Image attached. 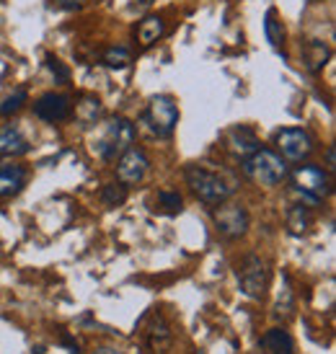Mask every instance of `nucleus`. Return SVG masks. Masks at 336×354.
<instances>
[{"instance_id": "obj_1", "label": "nucleus", "mask_w": 336, "mask_h": 354, "mask_svg": "<svg viewBox=\"0 0 336 354\" xmlns=\"http://www.w3.org/2000/svg\"><path fill=\"white\" fill-rule=\"evenodd\" d=\"M243 174L261 187H277L287 178V160L269 148H259L243 158Z\"/></svg>"}, {"instance_id": "obj_2", "label": "nucleus", "mask_w": 336, "mask_h": 354, "mask_svg": "<svg viewBox=\"0 0 336 354\" xmlns=\"http://www.w3.org/2000/svg\"><path fill=\"white\" fill-rule=\"evenodd\" d=\"M135 145V124L124 117L111 119L104 127L101 138L91 145V150L101 158V160H117L122 153H127Z\"/></svg>"}, {"instance_id": "obj_3", "label": "nucleus", "mask_w": 336, "mask_h": 354, "mask_svg": "<svg viewBox=\"0 0 336 354\" xmlns=\"http://www.w3.org/2000/svg\"><path fill=\"white\" fill-rule=\"evenodd\" d=\"M142 124L156 135V138L166 140L174 135V129L178 124V104L174 96L168 93H160V96H153L150 104L142 111Z\"/></svg>"}, {"instance_id": "obj_4", "label": "nucleus", "mask_w": 336, "mask_h": 354, "mask_svg": "<svg viewBox=\"0 0 336 354\" xmlns=\"http://www.w3.org/2000/svg\"><path fill=\"white\" fill-rule=\"evenodd\" d=\"M189 189L207 205H220L233 194V187H227L225 178L218 176L215 171H207L205 166H187L184 171Z\"/></svg>"}, {"instance_id": "obj_5", "label": "nucleus", "mask_w": 336, "mask_h": 354, "mask_svg": "<svg viewBox=\"0 0 336 354\" xmlns=\"http://www.w3.org/2000/svg\"><path fill=\"white\" fill-rule=\"evenodd\" d=\"M292 184H295V192L303 197L306 205H318L321 199H326L331 194L328 174L318 166H300L292 174Z\"/></svg>"}, {"instance_id": "obj_6", "label": "nucleus", "mask_w": 336, "mask_h": 354, "mask_svg": "<svg viewBox=\"0 0 336 354\" xmlns=\"http://www.w3.org/2000/svg\"><path fill=\"white\" fill-rule=\"evenodd\" d=\"M238 285H241V292L251 300H261L264 292H267L269 285V272L267 264L259 259V256H246L241 266H238Z\"/></svg>"}, {"instance_id": "obj_7", "label": "nucleus", "mask_w": 336, "mask_h": 354, "mask_svg": "<svg viewBox=\"0 0 336 354\" xmlns=\"http://www.w3.org/2000/svg\"><path fill=\"white\" fill-rule=\"evenodd\" d=\"M274 145H277L279 156L285 158V160H292V163L306 160L313 153V138L300 127L279 129L277 138H274Z\"/></svg>"}, {"instance_id": "obj_8", "label": "nucleus", "mask_w": 336, "mask_h": 354, "mask_svg": "<svg viewBox=\"0 0 336 354\" xmlns=\"http://www.w3.org/2000/svg\"><path fill=\"white\" fill-rule=\"evenodd\" d=\"M212 220H215V227H218V233L223 238L236 241V238L246 236L248 212L241 205H225V202H220V207L212 212Z\"/></svg>"}, {"instance_id": "obj_9", "label": "nucleus", "mask_w": 336, "mask_h": 354, "mask_svg": "<svg viewBox=\"0 0 336 354\" xmlns=\"http://www.w3.org/2000/svg\"><path fill=\"white\" fill-rule=\"evenodd\" d=\"M150 168V160L148 156L138 150L135 145L127 150V153H122L119 156V163H117V178L119 184H124V187H132V184H140L145 174H148Z\"/></svg>"}, {"instance_id": "obj_10", "label": "nucleus", "mask_w": 336, "mask_h": 354, "mask_svg": "<svg viewBox=\"0 0 336 354\" xmlns=\"http://www.w3.org/2000/svg\"><path fill=\"white\" fill-rule=\"evenodd\" d=\"M34 114L44 122H65L73 114V104L65 93H44L37 104H34Z\"/></svg>"}, {"instance_id": "obj_11", "label": "nucleus", "mask_w": 336, "mask_h": 354, "mask_svg": "<svg viewBox=\"0 0 336 354\" xmlns=\"http://www.w3.org/2000/svg\"><path fill=\"white\" fill-rule=\"evenodd\" d=\"M171 342H174V331H171L168 321L160 313H153L148 326H145V344H148V349L160 354L171 346Z\"/></svg>"}, {"instance_id": "obj_12", "label": "nucleus", "mask_w": 336, "mask_h": 354, "mask_svg": "<svg viewBox=\"0 0 336 354\" xmlns=\"http://www.w3.org/2000/svg\"><path fill=\"white\" fill-rule=\"evenodd\" d=\"M225 142H227V148H230V153L238 158H248L251 153L259 150V138L254 135V129L243 127V124L227 129Z\"/></svg>"}, {"instance_id": "obj_13", "label": "nucleus", "mask_w": 336, "mask_h": 354, "mask_svg": "<svg viewBox=\"0 0 336 354\" xmlns=\"http://www.w3.org/2000/svg\"><path fill=\"white\" fill-rule=\"evenodd\" d=\"M29 153V142L16 127L0 129V158H16Z\"/></svg>"}, {"instance_id": "obj_14", "label": "nucleus", "mask_w": 336, "mask_h": 354, "mask_svg": "<svg viewBox=\"0 0 336 354\" xmlns=\"http://www.w3.org/2000/svg\"><path fill=\"white\" fill-rule=\"evenodd\" d=\"M26 184V168L21 166H6L0 168V199L19 194Z\"/></svg>"}, {"instance_id": "obj_15", "label": "nucleus", "mask_w": 336, "mask_h": 354, "mask_svg": "<svg viewBox=\"0 0 336 354\" xmlns=\"http://www.w3.org/2000/svg\"><path fill=\"white\" fill-rule=\"evenodd\" d=\"M261 349L267 354H295V342L285 328H272L261 336Z\"/></svg>"}, {"instance_id": "obj_16", "label": "nucleus", "mask_w": 336, "mask_h": 354, "mask_svg": "<svg viewBox=\"0 0 336 354\" xmlns=\"http://www.w3.org/2000/svg\"><path fill=\"white\" fill-rule=\"evenodd\" d=\"M166 34V21L160 19V16H145V19L140 21L138 26V41L142 47H150V44H156Z\"/></svg>"}, {"instance_id": "obj_17", "label": "nucleus", "mask_w": 336, "mask_h": 354, "mask_svg": "<svg viewBox=\"0 0 336 354\" xmlns=\"http://www.w3.org/2000/svg\"><path fill=\"white\" fill-rule=\"evenodd\" d=\"M310 225H313V215H310V209L306 205H295L287 212V230L292 236H306Z\"/></svg>"}, {"instance_id": "obj_18", "label": "nucleus", "mask_w": 336, "mask_h": 354, "mask_svg": "<svg viewBox=\"0 0 336 354\" xmlns=\"http://www.w3.org/2000/svg\"><path fill=\"white\" fill-rule=\"evenodd\" d=\"M328 57H331V50H328L324 41H308L306 44L303 59H306V68L310 70V73L324 70V65L328 62Z\"/></svg>"}, {"instance_id": "obj_19", "label": "nucleus", "mask_w": 336, "mask_h": 354, "mask_svg": "<svg viewBox=\"0 0 336 354\" xmlns=\"http://www.w3.org/2000/svg\"><path fill=\"white\" fill-rule=\"evenodd\" d=\"M264 34H267V41L274 50H279L285 44V24L279 19L277 8L267 10V16H264Z\"/></svg>"}, {"instance_id": "obj_20", "label": "nucleus", "mask_w": 336, "mask_h": 354, "mask_svg": "<svg viewBox=\"0 0 336 354\" xmlns=\"http://www.w3.org/2000/svg\"><path fill=\"white\" fill-rule=\"evenodd\" d=\"M101 62H104L106 68H111V70H124L129 62H132V52H129L127 47L117 44V47H109V50L104 52Z\"/></svg>"}, {"instance_id": "obj_21", "label": "nucleus", "mask_w": 336, "mask_h": 354, "mask_svg": "<svg viewBox=\"0 0 336 354\" xmlns=\"http://www.w3.org/2000/svg\"><path fill=\"white\" fill-rule=\"evenodd\" d=\"M26 101H29V93H26V88H19V91H13V93H8L6 99L0 101V117H10V114L21 111Z\"/></svg>"}, {"instance_id": "obj_22", "label": "nucleus", "mask_w": 336, "mask_h": 354, "mask_svg": "<svg viewBox=\"0 0 336 354\" xmlns=\"http://www.w3.org/2000/svg\"><path fill=\"white\" fill-rule=\"evenodd\" d=\"M101 114V101L96 96H83V101L78 104V117L83 124H93Z\"/></svg>"}, {"instance_id": "obj_23", "label": "nucleus", "mask_w": 336, "mask_h": 354, "mask_svg": "<svg viewBox=\"0 0 336 354\" xmlns=\"http://www.w3.org/2000/svg\"><path fill=\"white\" fill-rule=\"evenodd\" d=\"M101 199H104V205L106 207H119L127 202V187L124 184H106V187L101 189Z\"/></svg>"}, {"instance_id": "obj_24", "label": "nucleus", "mask_w": 336, "mask_h": 354, "mask_svg": "<svg viewBox=\"0 0 336 354\" xmlns=\"http://www.w3.org/2000/svg\"><path fill=\"white\" fill-rule=\"evenodd\" d=\"M181 205H184V199H181V194H178V192H171V189H163V192H158L160 212H166V215H176V212H181Z\"/></svg>"}, {"instance_id": "obj_25", "label": "nucleus", "mask_w": 336, "mask_h": 354, "mask_svg": "<svg viewBox=\"0 0 336 354\" xmlns=\"http://www.w3.org/2000/svg\"><path fill=\"white\" fill-rule=\"evenodd\" d=\"M292 290H290V279H287V274H282V287H279V292H277V310L279 315H290L292 313Z\"/></svg>"}, {"instance_id": "obj_26", "label": "nucleus", "mask_w": 336, "mask_h": 354, "mask_svg": "<svg viewBox=\"0 0 336 354\" xmlns=\"http://www.w3.org/2000/svg\"><path fill=\"white\" fill-rule=\"evenodd\" d=\"M47 68H50V73L55 75V83H68V80H70V70L65 68L57 57L47 55Z\"/></svg>"}, {"instance_id": "obj_27", "label": "nucleus", "mask_w": 336, "mask_h": 354, "mask_svg": "<svg viewBox=\"0 0 336 354\" xmlns=\"http://www.w3.org/2000/svg\"><path fill=\"white\" fill-rule=\"evenodd\" d=\"M52 6L59 10H80L83 8V0H52Z\"/></svg>"}, {"instance_id": "obj_28", "label": "nucleus", "mask_w": 336, "mask_h": 354, "mask_svg": "<svg viewBox=\"0 0 336 354\" xmlns=\"http://www.w3.org/2000/svg\"><path fill=\"white\" fill-rule=\"evenodd\" d=\"M326 163H328V168H331V171L336 168V148H334V145H328V150H326Z\"/></svg>"}, {"instance_id": "obj_29", "label": "nucleus", "mask_w": 336, "mask_h": 354, "mask_svg": "<svg viewBox=\"0 0 336 354\" xmlns=\"http://www.w3.org/2000/svg\"><path fill=\"white\" fill-rule=\"evenodd\" d=\"M93 354H122V352H117V349H109V346H99Z\"/></svg>"}, {"instance_id": "obj_30", "label": "nucleus", "mask_w": 336, "mask_h": 354, "mask_svg": "<svg viewBox=\"0 0 336 354\" xmlns=\"http://www.w3.org/2000/svg\"><path fill=\"white\" fill-rule=\"evenodd\" d=\"M140 3H145V6H150V3H153V0H140Z\"/></svg>"}]
</instances>
